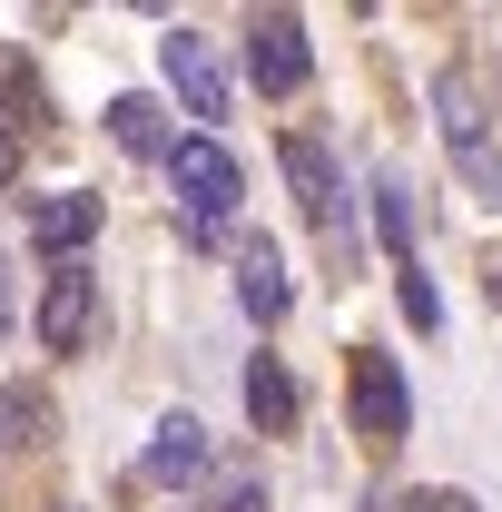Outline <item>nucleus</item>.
Returning a JSON list of instances; mask_svg holds the SVG:
<instances>
[{
  "instance_id": "f257e3e1",
  "label": "nucleus",
  "mask_w": 502,
  "mask_h": 512,
  "mask_svg": "<svg viewBox=\"0 0 502 512\" xmlns=\"http://www.w3.org/2000/svg\"><path fill=\"white\" fill-rule=\"evenodd\" d=\"M434 128L453 148V168H463V188L502 217V138H493V99H483L473 69H434Z\"/></svg>"
},
{
  "instance_id": "f03ea898",
  "label": "nucleus",
  "mask_w": 502,
  "mask_h": 512,
  "mask_svg": "<svg viewBox=\"0 0 502 512\" xmlns=\"http://www.w3.org/2000/svg\"><path fill=\"white\" fill-rule=\"evenodd\" d=\"M168 188H178V207H188V237L207 247V237H217V227L237 217L247 178H237V158H227V148H217V138L197 128V138H178V148H168Z\"/></svg>"
},
{
  "instance_id": "7ed1b4c3",
  "label": "nucleus",
  "mask_w": 502,
  "mask_h": 512,
  "mask_svg": "<svg viewBox=\"0 0 502 512\" xmlns=\"http://www.w3.org/2000/svg\"><path fill=\"white\" fill-rule=\"evenodd\" d=\"M286 188H296V207H306L315 227L335 237V266H345V256H355V197H345L335 158H325L315 138H286Z\"/></svg>"
},
{
  "instance_id": "20e7f679",
  "label": "nucleus",
  "mask_w": 502,
  "mask_h": 512,
  "mask_svg": "<svg viewBox=\"0 0 502 512\" xmlns=\"http://www.w3.org/2000/svg\"><path fill=\"white\" fill-rule=\"evenodd\" d=\"M158 69H168V89L188 99V119H227L237 79H227V60H217L207 30H168V40H158Z\"/></svg>"
},
{
  "instance_id": "39448f33",
  "label": "nucleus",
  "mask_w": 502,
  "mask_h": 512,
  "mask_svg": "<svg viewBox=\"0 0 502 512\" xmlns=\"http://www.w3.org/2000/svg\"><path fill=\"white\" fill-rule=\"evenodd\" d=\"M247 69H256V89H266V99H296V89H306V69H315L306 20H296V10H256V30H247Z\"/></svg>"
},
{
  "instance_id": "423d86ee",
  "label": "nucleus",
  "mask_w": 502,
  "mask_h": 512,
  "mask_svg": "<svg viewBox=\"0 0 502 512\" xmlns=\"http://www.w3.org/2000/svg\"><path fill=\"white\" fill-rule=\"evenodd\" d=\"M355 434H365L375 453L414 434V394H404V375H394V355H375V345L355 355Z\"/></svg>"
},
{
  "instance_id": "0eeeda50",
  "label": "nucleus",
  "mask_w": 502,
  "mask_h": 512,
  "mask_svg": "<svg viewBox=\"0 0 502 512\" xmlns=\"http://www.w3.org/2000/svg\"><path fill=\"white\" fill-rule=\"evenodd\" d=\"M89 325H99V276H89V266H60L50 296H40V345H50V355H79Z\"/></svg>"
},
{
  "instance_id": "6e6552de",
  "label": "nucleus",
  "mask_w": 502,
  "mask_h": 512,
  "mask_svg": "<svg viewBox=\"0 0 502 512\" xmlns=\"http://www.w3.org/2000/svg\"><path fill=\"white\" fill-rule=\"evenodd\" d=\"M99 237V197L89 188H50V197H30V247H50L69 266V256Z\"/></svg>"
},
{
  "instance_id": "1a4fd4ad",
  "label": "nucleus",
  "mask_w": 502,
  "mask_h": 512,
  "mask_svg": "<svg viewBox=\"0 0 502 512\" xmlns=\"http://www.w3.org/2000/svg\"><path fill=\"white\" fill-rule=\"evenodd\" d=\"M207 463H217V453H207V424H197V414H168V424L148 434V463H138V473H148V483H197Z\"/></svg>"
},
{
  "instance_id": "9d476101",
  "label": "nucleus",
  "mask_w": 502,
  "mask_h": 512,
  "mask_svg": "<svg viewBox=\"0 0 502 512\" xmlns=\"http://www.w3.org/2000/svg\"><path fill=\"white\" fill-rule=\"evenodd\" d=\"M109 138H119L128 158H158V168H168V148H178V138H168V109H158V99H138V89L109 99Z\"/></svg>"
},
{
  "instance_id": "9b49d317",
  "label": "nucleus",
  "mask_w": 502,
  "mask_h": 512,
  "mask_svg": "<svg viewBox=\"0 0 502 512\" xmlns=\"http://www.w3.org/2000/svg\"><path fill=\"white\" fill-rule=\"evenodd\" d=\"M237 306H247L256 325H276V316H286V256L266 247V237L237 256Z\"/></svg>"
},
{
  "instance_id": "f8f14e48",
  "label": "nucleus",
  "mask_w": 502,
  "mask_h": 512,
  "mask_svg": "<svg viewBox=\"0 0 502 512\" xmlns=\"http://www.w3.org/2000/svg\"><path fill=\"white\" fill-rule=\"evenodd\" d=\"M247 414H256V434H286V424H296V375H286L276 355L247 365Z\"/></svg>"
},
{
  "instance_id": "ddd939ff",
  "label": "nucleus",
  "mask_w": 502,
  "mask_h": 512,
  "mask_svg": "<svg viewBox=\"0 0 502 512\" xmlns=\"http://www.w3.org/2000/svg\"><path fill=\"white\" fill-rule=\"evenodd\" d=\"M375 227H384V247H394V266H414V188L404 178H375Z\"/></svg>"
},
{
  "instance_id": "4468645a",
  "label": "nucleus",
  "mask_w": 502,
  "mask_h": 512,
  "mask_svg": "<svg viewBox=\"0 0 502 512\" xmlns=\"http://www.w3.org/2000/svg\"><path fill=\"white\" fill-rule=\"evenodd\" d=\"M207 512H266V483H256V463H207Z\"/></svg>"
},
{
  "instance_id": "2eb2a0df",
  "label": "nucleus",
  "mask_w": 502,
  "mask_h": 512,
  "mask_svg": "<svg viewBox=\"0 0 502 512\" xmlns=\"http://www.w3.org/2000/svg\"><path fill=\"white\" fill-rule=\"evenodd\" d=\"M394 306H404V316L424 325V335H434V325H443V306H434V286H424V266H404V276H394Z\"/></svg>"
},
{
  "instance_id": "dca6fc26",
  "label": "nucleus",
  "mask_w": 502,
  "mask_h": 512,
  "mask_svg": "<svg viewBox=\"0 0 502 512\" xmlns=\"http://www.w3.org/2000/svg\"><path fill=\"white\" fill-rule=\"evenodd\" d=\"M394 512H473V493H404Z\"/></svg>"
},
{
  "instance_id": "f3484780",
  "label": "nucleus",
  "mask_w": 502,
  "mask_h": 512,
  "mask_svg": "<svg viewBox=\"0 0 502 512\" xmlns=\"http://www.w3.org/2000/svg\"><path fill=\"white\" fill-rule=\"evenodd\" d=\"M10 168H20V148H10V119H0V178H10Z\"/></svg>"
},
{
  "instance_id": "a211bd4d",
  "label": "nucleus",
  "mask_w": 502,
  "mask_h": 512,
  "mask_svg": "<svg viewBox=\"0 0 502 512\" xmlns=\"http://www.w3.org/2000/svg\"><path fill=\"white\" fill-rule=\"evenodd\" d=\"M483 296H493V306H502V256H493V276H483Z\"/></svg>"
},
{
  "instance_id": "6ab92c4d",
  "label": "nucleus",
  "mask_w": 502,
  "mask_h": 512,
  "mask_svg": "<svg viewBox=\"0 0 502 512\" xmlns=\"http://www.w3.org/2000/svg\"><path fill=\"white\" fill-rule=\"evenodd\" d=\"M0 335H10V276H0Z\"/></svg>"
},
{
  "instance_id": "aec40b11",
  "label": "nucleus",
  "mask_w": 502,
  "mask_h": 512,
  "mask_svg": "<svg viewBox=\"0 0 502 512\" xmlns=\"http://www.w3.org/2000/svg\"><path fill=\"white\" fill-rule=\"evenodd\" d=\"M60 512H79V503H60Z\"/></svg>"
}]
</instances>
